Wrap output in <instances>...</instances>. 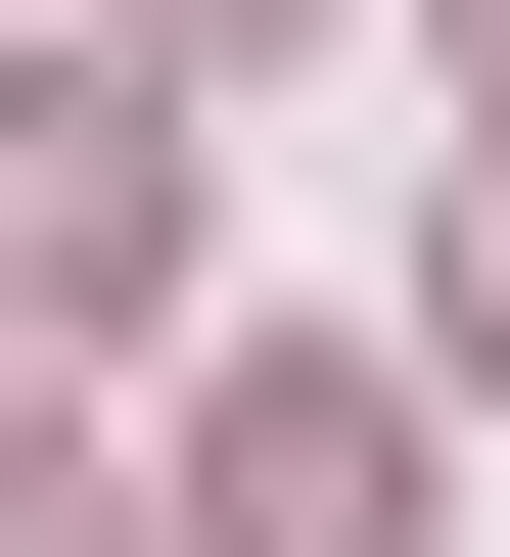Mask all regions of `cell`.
<instances>
[{"label":"cell","instance_id":"6da1fadb","mask_svg":"<svg viewBox=\"0 0 510 557\" xmlns=\"http://www.w3.org/2000/svg\"><path fill=\"white\" fill-rule=\"evenodd\" d=\"M186 325V47H0V372Z\"/></svg>","mask_w":510,"mask_h":557},{"label":"cell","instance_id":"3957f363","mask_svg":"<svg viewBox=\"0 0 510 557\" xmlns=\"http://www.w3.org/2000/svg\"><path fill=\"white\" fill-rule=\"evenodd\" d=\"M418 325H464V372H510V186H464V233H418Z\"/></svg>","mask_w":510,"mask_h":557},{"label":"cell","instance_id":"7a4b0ae2","mask_svg":"<svg viewBox=\"0 0 510 557\" xmlns=\"http://www.w3.org/2000/svg\"><path fill=\"white\" fill-rule=\"evenodd\" d=\"M186 557H418V372H233L186 418Z\"/></svg>","mask_w":510,"mask_h":557},{"label":"cell","instance_id":"277c9868","mask_svg":"<svg viewBox=\"0 0 510 557\" xmlns=\"http://www.w3.org/2000/svg\"><path fill=\"white\" fill-rule=\"evenodd\" d=\"M0 557H94V465H47V418H0Z\"/></svg>","mask_w":510,"mask_h":557}]
</instances>
